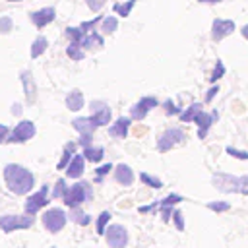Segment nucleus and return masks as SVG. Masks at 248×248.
Listing matches in <instances>:
<instances>
[{"instance_id":"nucleus-31","label":"nucleus","mask_w":248,"mask_h":248,"mask_svg":"<svg viewBox=\"0 0 248 248\" xmlns=\"http://www.w3.org/2000/svg\"><path fill=\"white\" fill-rule=\"evenodd\" d=\"M110 213L108 211H103L101 215H99V219H97V232L99 234H105L107 232V225H108V221H110Z\"/></svg>"},{"instance_id":"nucleus-3","label":"nucleus","mask_w":248,"mask_h":248,"mask_svg":"<svg viewBox=\"0 0 248 248\" xmlns=\"http://www.w3.org/2000/svg\"><path fill=\"white\" fill-rule=\"evenodd\" d=\"M89 198H93L91 186H89L87 182H76L74 186L68 188V192H66V196H64L62 200H64V203H66L68 207L78 209V207H79L85 200H89Z\"/></svg>"},{"instance_id":"nucleus-24","label":"nucleus","mask_w":248,"mask_h":248,"mask_svg":"<svg viewBox=\"0 0 248 248\" xmlns=\"http://www.w3.org/2000/svg\"><path fill=\"white\" fill-rule=\"evenodd\" d=\"M200 112H203V110H202V103H192L186 110H182L180 120H182V122H194Z\"/></svg>"},{"instance_id":"nucleus-20","label":"nucleus","mask_w":248,"mask_h":248,"mask_svg":"<svg viewBox=\"0 0 248 248\" xmlns=\"http://www.w3.org/2000/svg\"><path fill=\"white\" fill-rule=\"evenodd\" d=\"M72 126H74L79 134H93V130L97 128L91 116H78V118L72 120Z\"/></svg>"},{"instance_id":"nucleus-51","label":"nucleus","mask_w":248,"mask_h":248,"mask_svg":"<svg viewBox=\"0 0 248 248\" xmlns=\"http://www.w3.org/2000/svg\"><path fill=\"white\" fill-rule=\"evenodd\" d=\"M198 2H205V4H213V2H221V0H198Z\"/></svg>"},{"instance_id":"nucleus-35","label":"nucleus","mask_w":248,"mask_h":248,"mask_svg":"<svg viewBox=\"0 0 248 248\" xmlns=\"http://www.w3.org/2000/svg\"><path fill=\"white\" fill-rule=\"evenodd\" d=\"M225 151L231 155V157H234V159H240V161H248V151H242V149H236V147H225Z\"/></svg>"},{"instance_id":"nucleus-34","label":"nucleus","mask_w":248,"mask_h":248,"mask_svg":"<svg viewBox=\"0 0 248 248\" xmlns=\"http://www.w3.org/2000/svg\"><path fill=\"white\" fill-rule=\"evenodd\" d=\"M207 209L215 211V213H225L231 209V203L229 202H209L207 203Z\"/></svg>"},{"instance_id":"nucleus-7","label":"nucleus","mask_w":248,"mask_h":248,"mask_svg":"<svg viewBox=\"0 0 248 248\" xmlns=\"http://www.w3.org/2000/svg\"><path fill=\"white\" fill-rule=\"evenodd\" d=\"M35 134H37L35 124H33L31 120H21V122H17V124H16V128L12 130V134H10L8 141H12V143H23V141L31 140Z\"/></svg>"},{"instance_id":"nucleus-36","label":"nucleus","mask_w":248,"mask_h":248,"mask_svg":"<svg viewBox=\"0 0 248 248\" xmlns=\"http://www.w3.org/2000/svg\"><path fill=\"white\" fill-rule=\"evenodd\" d=\"M225 76V64L221 62V60H217V64H215V68H213V74H211V78H209V81H217L219 78H223Z\"/></svg>"},{"instance_id":"nucleus-44","label":"nucleus","mask_w":248,"mask_h":248,"mask_svg":"<svg viewBox=\"0 0 248 248\" xmlns=\"http://www.w3.org/2000/svg\"><path fill=\"white\" fill-rule=\"evenodd\" d=\"M172 213H174V209H172V207H163V205H161V215H163V221H167V223H169V221L172 219Z\"/></svg>"},{"instance_id":"nucleus-8","label":"nucleus","mask_w":248,"mask_h":248,"mask_svg":"<svg viewBox=\"0 0 248 248\" xmlns=\"http://www.w3.org/2000/svg\"><path fill=\"white\" fill-rule=\"evenodd\" d=\"M48 192H50V186L45 184L39 192L31 194V196L25 200V213L33 215V213H37L39 209H43V207L48 203Z\"/></svg>"},{"instance_id":"nucleus-50","label":"nucleus","mask_w":248,"mask_h":248,"mask_svg":"<svg viewBox=\"0 0 248 248\" xmlns=\"http://www.w3.org/2000/svg\"><path fill=\"white\" fill-rule=\"evenodd\" d=\"M240 33H242V37H244V39L248 41V23H246V25L242 27V31H240Z\"/></svg>"},{"instance_id":"nucleus-21","label":"nucleus","mask_w":248,"mask_h":248,"mask_svg":"<svg viewBox=\"0 0 248 248\" xmlns=\"http://www.w3.org/2000/svg\"><path fill=\"white\" fill-rule=\"evenodd\" d=\"M79 45H81V48H93V46H103V45H105V41H103L101 33L91 31V33H87V35L83 37V41H81Z\"/></svg>"},{"instance_id":"nucleus-23","label":"nucleus","mask_w":248,"mask_h":248,"mask_svg":"<svg viewBox=\"0 0 248 248\" xmlns=\"http://www.w3.org/2000/svg\"><path fill=\"white\" fill-rule=\"evenodd\" d=\"M83 157L87 161H91V163H99L105 157V149L101 145H89V147L83 149Z\"/></svg>"},{"instance_id":"nucleus-43","label":"nucleus","mask_w":248,"mask_h":248,"mask_svg":"<svg viewBox=\"0 0 248 248\" xmlns=\"http://www.w3.org/2000/svg\"><path fill=\"white\" fill-rule=\"evenodd\" d=\"M110 170H112V165H110V163H107V165H101V167H99V169H97L95 172H97V176L101 178V176H105V174H108Z\"/></svg>"},{"instance_id":"nucleus-29","label":"nucleus","mask_w":248,"mask_h":248,"mask_svg":"<svg viewBox=\"0 0 248 248\" xmlns=\"http://www.w3.org/2000/svg\"><path fill=\"white\" fill-rule=\"evenodd\" d=\"M66 35L70 37V43H81L83 37H85V31L81 27H68L66 29Z\"/></svg>"},{"instance_id":"nucleus-45","label":"nucleus","mask_w":248,"mask_h":248,"mask_svg":"<svg viewBox=\"0 0 248 248\" xmlns=\"http://www.w3.org/2000/svg\"><path fill=\"white\" fill-rule=\"evenodd\" d=\"M78 143H79V145H83V149H85V147H89V145H91V134H81V136H79V140H78Z\"/></svg>"},{"instance_id":"nucleus-42","label":"nucleus","mask_w":248,"mask_h":248,"mask_svg":"<svg viewBox=\"0 0 248 248\" xmlns=\"http://www.w3.org/2000/svg\"><path fill=\"white\" fill-rule=\"evenodd\" d=\"M99 21H103V17H101V16H97V17H93V19H89V21H83L79 27H81L83 31H87V29L95 27V23H99Z\"/></svg>"},{"instance_id":"nucleus-47","label":"nucleus","mask_w":248,"mask_h":248,"mask_svg":"<svg viewBox=\"0 0 248 248\" xmlns=\"http://www.w3.org/2000/svg\"><path fill=\"white\" fill-rule=\"evenodd\" d=\"M219 93V85H213L209 91H207V95H205V103H211L213 101V97Z\"/></svg>"},{"instance_id":"nucleus-4","label":"nucleus","mask_w":248,"mask_h":248,"mask_svg":"<svg viewBox=\"0 0 248 248\" xmlns=\"http://www.w3.org/2000/svg\"><path fill=\"white\" fill-rule=\"evenodd\" d=\"M184 141H186L184 130L172 126V128L165 130V132L159 136V140H157V149H159L161 153H165V151H170L172 147H176V145H180V143H184Z\"/></svg>"},{"instance_id":"nucleus-13","label":"nucleus","mask_w":248,"mask_h":248,"mask_svg":"<svg viewBox=\"0 0 248 248\" xmlns=\"http://www.w3.org/2000/svg\"><path fill=\"white\" fill-rule=\"evenodd\" d=\"M157 105H159V101H157L155 97H141V99L132 107L130 114H132V118H136V120H143V118L147 116V112H149L151 108H155Z\"/></svg>"},{"instance_id":"nucleus-26","label":"nucleus","mask_w":248,"mask_h":248,"mask_svg":"<svg viewBox=\"0 0 248 248\" xmlns=\"http://www.w3.org/2000/svg\"><path fill=\"white\" fill-rule=\"evenodd\" d=\"M66 54L72 58V60H83V56H85V52H83V48H81V45L79 43H70L68 46H66Z\"/></svg>"},{"instance_id":"nucleus-18","label":"nucleus","mask_w":248,"mask_h":248,"mask_svg":"<svg viewBox=\"0 0 248 248\" xmlns=\"http://www.w3.org/2000/svg\"><path fill=\"white\" fill-rule=\"evenodd\" d=\"M83 170H85V157H83V153H76L72 163L66 169V174L70 178H79L83 174Z\"/></svg>"},{"instance_id":"nucleus-15","label":"nucleus","mask_w":248,"mask_h":248,"mask_svg":"<svg viewBox=\"0 0 248 248\" xmlns=\"http://www.w3.org/2000/svg\"><path fill=\"white\" fill-rule=\"evenodd\" d=\"M21 83H23V91H25L27 103H35V101H37V87H35L33 74H31L29 70H23V72H21Z\"/></svg>"},{"instance_id":"nucleus-48","label":"nucleus","mask_w":248,"mask_h":248,"mask_svg":"<svg viewBox=\"0 0 248 248\" xmlns=\"http://www.w3.org/2000/svg\"><path fill=\"white\" fill-rule=\"evenodd\" d=\"M12 114H16V116H19L21 114V105H12Z\"/></svg>"},{"instance_id":"nucleus-52","label":"nucleus","mask_w":248,"mask_h":248,"mask_svg":"<svg viewBox=\"0 0 248 248\" xmlns=\"http://www.w3.org/2000/svg\"><path fill=\"white\" fill-rule=\"evenodd\" d=\"M10 2H19V0H10Z\"/></svg>"},{"instance_id":"nucleus-39","label":"nucleus","mask_w":248,"mask_h":248,"mask_svg":"<svg viewBox=\"0 0 248 248\" xmlns=\"http://www.w3.org/2000/svg\"><path fill=\"white\" fill-rule=\"evenodd\" d=\"M172 223H174V227H176L178 231H184V217H182V211L174 209V213H172Z\"/></svg>"},{"instance_id":"nucleus-40","label":"nucleus","mask_w":248,"mask_h":248,"mask_svg":"<svg viewBox=\"0 0 248 248\" xmlns=\"http://www.w3.org/2000/svg\"><path fill=\"white\" fill-rule=\"evenodd\" d=\"M163 107H165V112H167V114H182V110H180L172 101H165Z\"/></svg>"},{"instance_id":"nucleus-37","label":"nucleus","mask_w":248,"mask_h":248,"mask_svg":"<svg viewBox=\"0 0 248 248\" xmlns=\"http://www.w3.org/2000/svg\"><path fill=\"white\" fill-rule=\"evenodd\" d=\"M178 202H182V196H180V194H169L165 200H161V205H163V207H172V205H176Z\"/></svg>"},{"instance_id":"nucleus-30","label":"nucleus","mask_w":248,"mask_h":248,"mask_svg":"<svg viewBox=\"0 0 248 248\" xmlns=\"http://www.w3.org/2000/svg\"><path fill=\"white\" fill-rule=\"evenodd\" d=\"M70 217H72V221H76L78 225H89V223H91V217H89L87 213H83L79 207H78V209H74Z\"/></svg>"},{"instance_id":"nucleus-11","label":"nucleus","mask_w":248,"mask_h":248,"mask_svg":"<svg viewBox=\"0 0 248 248\" xmlns=\"http://www.w3.org/2000/svg\"><path fill=\"white\" fill-rule=\"evenodd\" d=\"M232 31H234V21L232 19H221V17H217L211 23V39L213 41H223Z\"/></svg>"},{"instance_id":"nucleus-16","label":"nucleus","mask_w":248,"mask_h":248,"mask_svg":"<svg viewBox=\"0 0 248 248\" xmlns=\"http://www.w3.org/2000/svg\"><path fill=\"white\" fill-rule=\"evenodd\" d=\"M130 122H132V118H128V116H120V118H116V122L108 128V134H110L112 138H120V140H124V138L128 136Z\"/></svg>"},{"instance_id":"nucleus-41","label":"nucleus","mask_w":248,"mask_h":248,"mask_svg":"<svg viewBox=\"0 0 248 248\" xmlns=\"http://www.w3.org/2000/svg\"><path fill=\"white\" fill-rule=\"evenodd\" d=\"M85 4H87V8L91 12H99L105 6V0H85Z\"/></svg>"},{"instance_id":"nucleus-1","label":"nucleus","mask_w":248,"mask_h":248,"mask_svg":"<svg viewBox=\"0 0 248 248\" xmlns=\"http://www.w3.org/2000/svg\"><path fill=\"white\" fill-rule=\"evenodd\" d=\"M4 180L10 188V192H14L16 196H23V194H29L35 186V176L31 170H27L25 167L21 165H16V163H10L4 167Z\"/></svg>"},{"instance_id":"nucleus-14","label":"nucleus","mask_w":248,"mask_h":248,"mask_svg":"<svg viewBox=\"0 0 248 248\" xmlns=\"http://www.w3.org/2000/svg\"><path fill=\"white\" fill-rule=\"evenodd\" d=\"M217 118H219V112H217V110H213V112H205V110H203V112L198 114V118H196L194 122L198 124V138H200V140H203V138L207 136L211 124H213Z\"/></svg>"},{"instance_id":"nucleus-27","label":"nucleus","mask_w":248,"mask_h":248,"mask_svg":"<svg viewBox=\"0 0 248 248\" xmlns=\"http://www.w3.org/2000/svg\"><path fill=\"white\" fill-rule=\"evenodd\" d=\"M140 180H141L145 186H149V188H155V190L163 188V182H161L157 176H151L149 172H140Z\"/></svg>"},{"instance_id":"nucleus-12","label":"nucleus","mask_w":248,"mask_h":248,"mask_svg":"<svg viewBox=\"0 0 248 248\" xmlns=\"http://www.w3.org/2000/svg\"><path fill=\"white\" fill-rule=\"evenodd\" d=\"M91 110H93L91 118H93V122H95L97 128H99V126H107V124L110 122L112 112H110L108 105H105L103 101H93V103H91Z\"/></svg>"},{"instance_id":"nucleus-25","label":"nucleus","mask_w":248,"mask_h":248,"mask_svg":"<svg viewBox=\"0 0 248 248\" xmlns=\"http://www.w3.org/2000/svg\"><path fill=\"white\" fill-rule=\"evenodd\" d=\"M74 155H76V145L74 143H68L66 149H64V153H62V157H60V161H58V170L68 169V165L72 163Z\"/></svg>"},{"instance_id":"nucleus-32","label":"nucleus","mask_w":248,"mask_h":248,"mask_svg":"<svg viewBox=\"0 0 248 248\" xmlns=\"http://www.w3.org/2000/svg\"><path fill=\"white\" fill-rule=\"evenodd\" d=\"M136 2L138 0H128L126 4H114V12H118V16H122V17H128Z\"/></svg>"},{"instance_id":"nucleus-33","label":"nucleus","mask_w":248,"mask_h":248,"mask_svg":"<svg viewBox=\"0 0 248 248\" xmlns=\"http://www.w3.org/2000/svg\"><path fill=\"white\" fill-rule=\"evenodd\" d=\"M68 184H66V180L64 178H60V180H56V184H54V190H52V198H64L66 196V192H68Z\"/></svg>"},{"instance_id":"nucleus-38","label":"nucleus","mask_w":248,"mask_h":248,"mask_svg":"<svg viewBox=\"0 0 248 248\" xmlns=\"http://www.w3.org/2000/svg\"><path fill=\"white\" fill-rule=\"evenodd\" d=\"M12 27H14L12 17H10V16H2V17H0V33H10Z\"/></svg>"},{"instance_id":"nucleus-10","label":"nucleus","mask_w":248,"mask_h":248,"mask_svg":"<svg viewBox=\"0 0 248 248\" xmlns=\"http://www.w3.org/2000/svg\"><path fill=\"white\" fill-rule=\"evenodd\" d=\"M54 17H56V10H54L52 6L41 8V10H35V12H31V14H29V19H31V21H33V25H35V27H39V29L46 27L48 23H52V21H54Z\"/></svg>"},{"instance_id":"nucleus-46","label":"nucleus","mask_w":248,"mask_h":248,"mask_svg":"<svg viewBox=\"0 0 248 248\" xmlns=\"http://www.w3.org/2000/svg\"><path fill=\"white\" fill-rule=\"evenodd\" d=\"M10 134V130H8V126L6 124H0V143H4V141H8V136Z\"/></svg>"},{"instance_id":"nucleus-2","label":"nucleus","mask_w":248,"mask_h":248,"mask_svg":"<svg viewBox=\"0 0 248 248\" xmlns=\"http://www.w3.org/2000/svg\"><path fill=\"white\" fill-rule=\"evenodd\" d=\"M211 182H213V186H215L219 192L248 196V174L232 176V174H229V172H221V170H217V172H213Z\"/></svg>"},{"instance_id":"nucleus-49","label":"nucleus","mask_w":248,"mask_h":248,"mask_svg":"<svg viewBox=\"0 0 248 248\" xmlns=\"http://www.w3.org/2000/svg\"><path fill=\"white\" fill-rule=\"evenodd\" d=\"M153 207H157V203H153V205H143V207H140V211H141V213H147V211L153 209Z\"/></svg>"},{"instance_id":"nucleus-6","label":"nucleus","mask_w":248,"mask_h":248,"mask_svg":"<svg viewBox=\"0 0 248 248\" xmlns=\"http://www.w3.org/2000/svg\"><path fill=\"white\" fill-rule=\"evenodd\" d=\"M35 223V217L25 213V215H4L0 217V229L4 232H12L16 229H29Z\"/></svg>"},{"instance_id":"nucleus-22","label":"nucleus","mask_w":248,"mask_h":248,"mask_svg":"<svg viewBox=\"0 0 248 248\" xmlns=\"http://www.w3.org/2000/svg\"><path fill=\"white\" fill-rule=\"evenodd\" d=\"M46 46H48V41H46V37H43V35H39L33 43H31V48H29V54H31V58H39L45 50H46Z\"/></svg>"},{"instance_id":"nucleus-5","label":"nucleus","mask_w":248,"mask_h":248,"mask_svg":"<svg viewBox=\"0 0 248 248\" xmlns=\"http://www.w3.org/2000/svg\"><path fill=\"white\" fill-rule=\"evenodd\" d=\"M68 221V215L60 209V207H50L43 213V225L48 232H58L62 231V227L66 225Z\"/></svg>"},{"instance_id":"nucleus-28","label":"nucleus","mask_w":248,"mask_h":248,"mask_svg":"<svg viewBox=\"0 0 248 248\" xmlns=\"http://www.w3.org/2000/svg\"><path fill=\"white\" fill-rule=\"evenodd\" d=\"M116 27H118V19H116L114 16L103 17V21H101V31H105V33H114Z\"/></svg>"},{"instance_id":"nucleus-9","label":"nucleus","mask_w":248,"mask_h":248,"mask_svg":"<svg viewBox=\"0 0 248 248\" xmlns=\"http://www.w3.org/2000/svg\"><path fill=\"white\" fill-rule=\"evenodd\" d=\"M105 236L110 248H126L128 244V231L122 225H108Z\"/></svg>"},{"instance_id":"nucleus-19","label":"nucleus","mask_w":248,"mask_h":248,"mask_svg":"<svg viewBox=\"0 0 248 248\" xmlns=\"http://www.w3.org/2000/svg\"><path fill=\"white\" fill-rule=\"evenodd\" d=\"M83 105H85V99H83V93L79 89H72L66 95V107H68V110L78 112V110L83 108Z\"/></svg>"},{"instance_id":"nucleus-17","label":"nucleus","mask_w":248,"mask_h":248,"mask_svg":"<svg viewBox=\"0 0 248 248\" xmlns=\"http://www.w3.org/2000/svg\"><path fill=\"white\" fill-rule=\"evenodd\" d=\"M114 178H116V182L122 184V186H132V184H134V170H132L128 165L120 163V165L114 167Z\"/></svg>"}]
</instances>
